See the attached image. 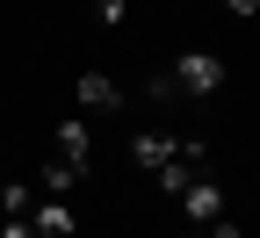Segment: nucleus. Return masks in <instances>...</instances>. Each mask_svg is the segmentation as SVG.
Returning <instances> with one entry per match:
<instances>
[{
	"instance_id": "11",
	"label": "nucleus",
	"mask_w": 260,
	"mask_h": 238,
	"mask_svg": "<svg viewBox=\"0 0 260 238\" xmlns=\"http://www.w3.org/2000/svg\"><path fill=\"white\" fill-rule=\"evenodd\" d=\"M224 15H232V22H253V15H260V0H224Z\"/></svg>"
},
{
	"instance_id": "1",
	"label": "nucleus",
	"mask_w": 260,
	"mask_h": 238,
	"mask_svg": "<svg viewBox=\"0 0 260 238\" xmlns=\"http://www.w3.org/2000/svg\"><path fill=\"white\" fill-rule=\"evenodd\" d=\"M167 80H174V94H195V101H217V94H224V80H232V65H224L217 51H181Z\"/></svg>"
},
{
	"instance_id": "7",
	"label": "nucleus",
	"mask_w": 260,
	"mask_h": 238,
	"mask_svg": "<svg viewBox=\"0 0 260 238\" xmlns=\"http://www.w3.org/2000/svg\"><path fill=\"white\" fill-rule=\"evenodd\" d=\"M73 181H80V174H73V166L51 152V159L37 166V181H29V188H37V195H73Z\"/></svg>"
},
{
	"instance_id": "2",
	"label": "nucleus",
	"mask_w": 260,
	"mask_h": 238,
	"mask_svg": "<svg viewBox=\"0 0 260 238\" xmlns=\"http://www.w3.org/2000/svg\"><path fill=\"white\" fill-rule=\"evenodd\" d=\"M174 202H181V217H188V231H203V224H217V217H224V181H210V174H195V181H188V188H181Z\"/></svg>"
},
{
	"instance_id": "5",
	"label": "nucleus",
	"mask_w": 260,
	"mask_h": 238,
	"mask_svg": "<svg viewBox=\"0 0 260 238\" xmlns=\"http://www.w3.org/2000/svg\"><path fill=\"white\" fill-rule=\"evenodd\" d=\"M58 159L73 166L80 181L94 174V130H87V116H65V123H58Z\"/></svg>"
},
{
	"instance_id": "3",
	"label": "nucleus",
	"mask_w": 260,
	"mask_h": 238,
	"mask_svg": "<svg viewBox=\"0 0 260 238\" xmlns=\"http://www.w3.org/2000/svg\"><path fill=\"white\" fill-rule=\"evenodd\" d=\"M73 109H87V116H116V109H123V87L102 73V65H87V73L73 80Z\"/></svg>"
},
{
	"instance_id": "4",
	"label": "nucleus",
	"mask_w": 260,
	"mask_h": 238,
	"mask_svg": "<svg viewBox=\"0 0 260 238\" xmlns=\"http://www.w3.org/2000/svg\"><path fill=\"white\" fill-rule=\"evenodd\" d=\"M167 159H181V130H130V166L159 174Z\"/></svg>"
},
{
	"instance_id": "12",
	"label": "nucleus",
	"mask_w": 260,
	"mask_h": 238,
	"mask_svg": "<svg viewBox=\"0 0 260 238\" xmlns=\"http://www.w3.org/2000/svg\"><path fill=\"white\" fill-rule=\"evenodd\" d=\"M203 238H246V231H239L232 217H217V224H203Z\"/></svg>"
},
{
	"instance_id": "8",
	"label": "nucleus",
	"mask_w": 260,
	"mask_h": 238,
	"mask_svg": "<svg viewBox=\"0 0 260 238\" xmlns=\"http://www.w3.org/2000/svg\"><path fill=\"white\" fill-rule=\"evenodd\" d=\"M29 202H37V188H29L22 174H15V181H0V217H22Z\"/></svg>"
},
{
	"instance_id": "6",
	"label": "nucleus",
	"mask_w": 260,
	"mask_h": 238,
	"mask_svg": "<svg viewBox=\"0 0 260 238\" xmlns=\"http://www.w3.org/2000/svg\"><path fill=\"white\" fill-rule=\"evenodd\" d=\"M29 231L37 238H73V202L65 195H37L29 202Z\"/></svg>"
},
{
	"instance_id": "10",
	"label": "nucleus",
	"mask_w": 260,
	"mask_h": 238,
	"mask_svg": "<svg viewBox=\"0 0 260 238\" xmlns=\"http://www.w3.org/2000/svg\"><path fill=\"white\" fill-rule=\"evenodd\" d=\"M0 238H37V231H29V210L22 217H0Z\"/></svg>"
},
{
	"instance_id": "9",
	"label": "nucleus",
	"mask_w": 260,
	"mask_h": 238,
	"mask_svg": "<svg viewBox=\"0 0 260 238\" xmlns=\"http://www.w3.org/2000/svg\"><path fill=\"white\" fill-rule=\"evenodd\" d=\"M94 22H102V29H123L130 22V0H94Z\"/></svg>"
},
{
	"instance_id": "13",
	"label": "nucleus",
	"mask_w": 260,
	"mask_h": 238,
	"mask_svg": "<svg viewBox=\"0 0 260 238\" xmlns=\"http://www.w3.org/2000/svg\"><path fill=\"white\" fill-rule=\"evenodd\" d=\"M174 238H195V231H174Z\"/></svg>"
}]
</instances>
